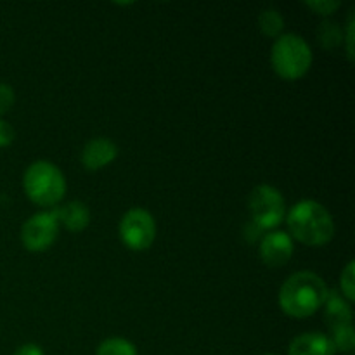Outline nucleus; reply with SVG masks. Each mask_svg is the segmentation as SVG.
Wrapping results in <instances>:
<instances>
[{
  "label": "nucleus",
  "instance_id": "nucleus-8",
  "mask_svg": "<svg viewBox=\"0 0 355 355\" xmlns=\"http://www.w3.org/2000/svg\"><path fill=\"white\" fill-rule=\"evenodd\" d=\"M293 239L288 232L283 231H269L263 234L262 241H260V259L267 267H283L284 263L290 262L291 255H293Z\"/></svg>",
  "mask_w": 355,
  "mask_h": 355
},
{
  "label": "nucleus",
  "instance_id": "nucleus-6",
  "mask_svg": "<svg viewBox=\"0 0 355 355\" xmlns=\"http://www.w3.org/2000/svg\"><path fill=\"white\" fill-rule=\"evenodd\" d=\"M120 239L127 248L134 252H144L151 248L156 238V222L144 208H130L121 217L118 225Z\"/></svg>",
  "mask_w": 355,
  "mask_h": 355
},
{
  "label": "nucleus",
  "instance_id": "nucleus-2",
  "mask_svg": "<svg viewBox=\"0 0 355 355\" xmlns=\"http://www.w3.org/2000/svg\"><path fill=\"white\" fill-rule=\"evenodd\" d=\"M290 236L307 246H324L335 236V220L324 205L314 200L298 201L286 215Z\"/></svg>",
  "mask_w": 355,
  "mask_h": 355
},
{
  "label": "nucleus",
  "instance_id": "nucleus-4",
  "mask_svg": "<svg viewBox=\"0 0 355 355\" xmlns=\"http://www.w3.org/2000/svg\"><path fill=\"white\" fill-rule=\"evenodd\" d=\"M312 49L305 38L295 33L277 37L270 49V62L274 71L283 80H298L309 73L312 66Z\"/></svg>",
  "mask_w": 355,
  "mask_h": 355
},
{
  "label": "nucleus",
  "instance_id": "nucleus-22",
  "mask_svg": "<svg viewBox=\"0 0 355 355\" xmlns=\"http://www.w3.org/2000/svg\"><path fill=\"white\" fill-rule=\"evenodd\" d=\"M14 355H45V354L44 350H42L38 345H35V343H26V345H21L19 349L14 352Z\"/></svg>",
  "mask_w": 355,
  "mask_h": 355
},
{
  "label": "nucleus",
  "instance_id": "nucleus-20",
  "mask_svg": "<svg viewBox=\"0 0 355 355\" xmlns=\"http://www.w3.org/2000/svg\"><path fill=\"white\" fill-rule=\"evenodd\" d=\"M354 28H355V19H354V10H352L349 16V21H347L345 33H343V42H345L347 58H349V61H354Z\"/></svg>",
  "mask_w": 355,
  "mask_h": 355
},
{
  "label": "nucleus",
  "instance_id": "nucleus-10",
  "mask_svg": "<svg viewBox=\"0 0 355 355\" xmlns=\"http://www.w3.org/2000/svg\"><path fill=\"white\" fill-rule=\"evenodd\" d=\"M329 336L322 333H304L291 340L288 347V355H335Z\"/></svg>",
  "mask_w": 355,
  "mask_h": 355
},
{
  "label": "nucleus",
  "instance_id": "nucleus-14",
  "mask_svg": "<svg viewBox=\"0 0 355 355\" xmlns=\"http://www.w3.org/2000/svg\"><path fill=\"white\" fill-rule=\"evenodd\" d=\"M318 40L321 47L331 51V49L340 47L343 44V30L335 21H322L318 28Z\"/></svg>",
  "mask_w": 355,
  "mask_h": 355
},
{
  "label": "nucleus",
  "instance_id": "nucleus-15",
  "mask_svg": "<svg viewBox=\"0 0 355 355\" xmlns=\"http://www.w3.org/2000/svg\"><path fill=\"white\" fill-rule=\"evenodd\" d=\"M333 335L329 336L333 347H335L336 352H342L347 355H352L355 349V331L352 324L340 326V328L331 329Z\"/></svg>",
  "mask_w": 355,
  "mask_h": 355
},
{
  "label": "nucleus",
  "instance_id": "nucleus-21",
  "mask_svg": "<svg viewBox=\"0 0 355 355\" xmlns=\"http://www.w3.org/2000/svg\"><path fill=\"white\" fill-rule=\"evenodd\" d=\"M14 137H16V132H14L12 125L0 118V148H7L12 144Z\"/></svg>",
  "mask_w": 355,
  "mask_h": 355
},
{
  "label": "nucleus",
  "instance_id": "nucleus-13",
  "mask_svg": "<svg viewBox=\"0 0 355 355\" xmlns=\"http://www.w3.org/2000/svg\"><path fill=\"white\" fill-rule=\"evenodd\" d=\"M284 28V17L281 16L279 10L266 9L259 14V30L262 35L269 38L281 37Z\"/></svg>",
  "mask_w": 355,
  "mask_h": 355
},
{
  "label": "nucleus",
  "instance_id": "nucleus-12",
  "mask_svg": "<svg viewBox=\"0 0 355 355\" xmlns=\"http://www.w3.org/2000/svg\"><path fill=\"white\" fill-rule=\"evenodd\" d=\"M322 309H324V322L331 329L340 328V326L352 324V304H349L335 290H329L328 298H326Z\"/></svg>",
  "mask_w": 355,
  "mask_h": 355
},
{
  "label": "nucleus",
  "instance_id": "nucleus-1",
  "mask_svg": "<svg viewBox=\"0 0 355 355\" xmlns=\"http://www.w3.org/2000/svg\"><path fill=\"white\" fill-rule=\"evenodd\" d=\"M324 279L311 270H300L288 277L279 290V307L293 319H305L322 309L328 298Z\"/></svg>",
  "mask_w": 355,
  "mask_h": 355
},
{
  "label": "nucleus",
  "instance_id": "nucleus-17",
  "mask_svg": "<svg viewBox=\"0 0 355 355\" xmlns=\"http://www.w3.org/2000/svg\"><path fill=\"white\" fill-rule=\"evenodd\" d=\"M340 288H342V297L345 298L349 304H352L355 300V262L350 260L345 266V269L342 270V276H340Z\"/></svg>",
  "mask_w": 355,
  "mask_h": 355
},
{
  "label": "nucleus",
  "instance_id": "nucleus-18",
  "mask_svg": "<svg viewBox=\"0 0 355 355\" xmlns=\"http://www.w3.org/2000/svg\"><path fill=\"white\" fill-rule=\"evenodd\" d=\"M340 6H342V2H338V0H314V2H305V7H309L315 14L324 17L331 16Z\"/></svg>",
  "mask_w": 355,
  "mask_h": 355
},
{
  "label": "nucleus",
  "instance_id": "nucleus-5",
  "mask_svg": "<svg viewBox=\"0 0 355 355\" xmlns=\"http://www.w3.org/2000/svg\"><path fill=\"white\" fill-rule=\"evenodd\" d=\"M248 210L253 224L263 231L279 227L286 218V203L283 194L269 184H260L250 193Z\"/></svg>",
  "mask_w": 355,
  "mask_h": 355
},
{
  "label": "nucleus",
  "instance_id": "nucleus-11",
  "mask_svg": "<svg viewBox=\"0 0 355 355\" xmlns=\"http://www.w3.org/2000/svg\"><path fill=\"white\" fill-rule=\"evenodd\" d=\"M59 225H64L69 232H82L90 224V210L83 201H69L54 208Z\"/></svg>",
  "mask_w": 355,
  "mask_h": 355
},
{
  "label": "nucleus",
  "instance_id": "nucleus-23",
  "mask_svg": "<svg viewBox=\"0 0 355 355\" xmlns=\"http://www.w3.org/2000/svg\"><path fill=\"white\" fill-rule=\"evenodd\" d=\"M266 355H277V354H266Z\"/></svg>",
  "mask_w": 355,
  "mask_h": 355
},
{
  "label": "nucleus",
  "instance_id": "nucleus-16",
  "mask_svg": "<svg viewBox=\"0 0 355 355\" xmlns=\"http://www.w3.org/2000/svg\"><path fill=\"white\" fill-rule=\"evenodd\" d=\"M96 355H139L137 349L132 342L125 338H106L99 343Z\"/></svg>",
  "mask_w": 355,
  "mask_h": 355
},
{
  "label": "nucleus",
  "instance_id": "nucleus-9",
  "mask_svg": "<svg viewBox=\"0 0 355 355\" xmlns=\"http://www.w3.org/2000/svg\"><path fill=\"white\" fill-rule=\"evenodd\" d=\"M118 148L111 139L107 137H96L85 144L82 149V165L90 172L104 168V166L111 165L116 159Z\"/></svg>",
  "mask_w": 355,
  "mask_h": 355
},
{
  "label": "nucleus",
  "instance_id": "nucleus-19",
  "mask_svg": "<svg viewBox=\"0 0 355 355\" xmlns=\"http://www.w3.org/2000/svg\"><path fill=\"white\" fill-rule=\"evenodd\" d=\"M14 101H16V94H14L12 87L0 83V118L9 113L10 107L14 106Z\"/></svg>",
  "mask_w": 355,
  "mask_h": 355
},
{
  "label": "nucleus",
  "instance_id": "nucleus-7",
  "mask_svg": "<svg viewBox=\"0 0 355 355\" xmlns=\"http://www.w3.org/2000/svg\"><path fill=\"white\" fill-rule=\"evenodd\" d=\"M59 236V220L54 208L40 211L28 218L21 227V243L28 252H45L55 243Z\"/></svg>",
  "mask_w": 355,
  "mask_h": 355
},
{
  "label": "nucleus",
  "instance_id": "nucleus-3",
  "mask_svg": "<svg viewBox=\"0 0 355 355\" xmlns=\"http://www.w3.org/2000/svg\"><path fill=\"white\" fill-rule=\"evenodd\" d=\"M23 189L35 205L54 208L66 194L64 173L54 163L38 159L24 172Z\"/></svg>",
  "mask_w": 355,
  "mask_h": 355
}]
</instances>
